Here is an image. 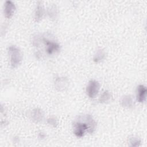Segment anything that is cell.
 <instances>
[{"instance_id":"5","label":"cell","mask_w":147,"mask_h":147,"mask_svg":"<svg viewBox=\"0 0 147 147\" xmlns=\"http://www.w3.org/2000/svg\"><path fill=\"white\" fill-rule=\"evenodd\" d=\"M146 88L144 85H139L136 89V99L138 102L143 103L146 100Z\"/></svg>"},{"instance_id":"7","label":"cell","mask_w":147,"mask_h":147,"mask_svg":"<svg viewBox=\"0 0 147 147\" xmlns=\"http://www.w3.org/2000/svg\"><path fill=\"white\" fill-rule=\"evenodd\" d=\"M68 80L65 78H59L56 79L55 85L56 88L60 91L64 90L68 86Z\"/></svg>"},{"instance_id":"11","label":"cell","mask_w":147,"mask_h":147,"mask_svg":"<svg viewBox=\"0 0 147 147\" xmlns=\"http://www.w3.org/2000/svg\"><path fill=\"white\" fill-rule=\"evenodd\" d=\"M105 55H106V53L103 50L99 49L96 51V52L94 55L93 60L96 63L100 62L105 59Z\"/></svg>"},{"instance_id":"12","label":"cell","mask_w":147,"mask_h":147,"mask_svg":"<svg viewBox=\"0 0 147 147\" xmlns=\"http://www.w3.org/2000/svg\"><path fill=\"white\" fill-rule=\"evenodd\" d=\"M111 96V95L109 91L107 90L105 91L99 97V102L102 103H106L110 100Z\"/></svg>"},{"instance_id":"1","label":"cell","mask_w":147,"mask_h":147,"mask_svg":"<svg viewBox=\"0 0 147 147\" xmlns=\"http://www.w3.org/2000/svg\"><path fill=\"white\" fill-rule=\"evenodd\" d=\"M96 123L91 115L86 114L79 117L73 124V130L78 137H82L88 132L92 133L96 128Z\"/></svg>"},{"instance_id":"3","label":"cell","mask_w":147,"mask_h":147,"mask_svg":"<svg viewBox=\"0 0 147 147\" xmlns=\"http://www.w3.org/2000/svg\"><path fill=\"white\" fill-rule=\"evenodd\" d=\"M99 90V83L95 80H90L86 89V91L88 96L90 98H94L98 93Z\"/></svg>"},{"instance_id":"6","label":"cell","mask_w":147,"mask_h":147,"mask_svg":"<svg viewBox=\"0 0 147 147\" xmlns=\"http://www.w3.org/2000/svg\"><path fill=\"white\" fill-rule=\"evenodd\" d=\"M44 41L46 45V51L48 54H53L59 50L60 46L57 43L47 40H44Z\"/></svg>"},{"instance_id":"10","label":"cell","mask_w":147,"mask_h":147,"mask_svg":"<svg viewBox=\"0 0 147 147\" xmlns=\"http://www.w3.org/2000/svg\"><path fill=\"white\" fill-rule=\"evenodd\" d=\"M42 118H43V114L42 113V111H41V110H39L38 109H36L33 110L32 112V118L35 122H38L41 121Z\"/></svg>"},{"instance_id":"8","label":"cell","mask_w":147,"mask_h":147,"mask_svg":"<svg viewBox=\"0 0 147 147\" xmlns=\"http://www.w3.org/2000/svg\"><path fill=\"white\" fill-rule=\"evenodd\" d=\"M44 14V9L42 5H41V4H38L36 7V12H35V17H34L35 21L36 22L40 21L43 17Z\"/></svg>"},{"instance_id":"9","label":"cell","mask_w":147,"mask_h":147,"mask_svg":"<svg viewBox=\"0 0 147 147\" xmlns=\"http://www.w3.org/2000/svg\"><path fill=\"white\" fill-rule=\"evenodd\" d=\"M121 104L123 107L127 108L132 107L133 106V100L130 95H126L121 99Z\"/></svg>"},{"instance_id":"13","label":"cell","mask_w":147,"mask_h":147,"mask_svg":"<svg viewBox=\"0 0 147 147\" xmlns=\"http://www.w3.org/2000/svg\"><path fill=\"white\" fill-rule=\"evenodd\" d=\"M129 142H130V144L131 146H139L140 145V143H141L140 140L138 138L136 137H131L129 140Z\"/></svg>"},{"instance_id":"2","label":"cell","mask_w":147,"mask_h":147,"mask_svg":"<svg viewBox=\"0 0 147 147\" xmlns=\"http://www.w3.org/2000/svg\"><path fill=\"white\" fill-rule=\"evenodd\" d=\"M10 64L13 68L17 67L22 61V56L20 49L15 45H11L8 48Z\"/></svg>"},{"instance_id":"4","label":"cell","mask_w":147,"mask_h":147,"mask_svg":"<svg viewBox=\"0 0 147 147\" xmlns=\"http://www.w3.org/2000/svg\"><path fill=\"white\" fill-rule=\"evenodd\" d=\"M16 10L15 5L10 1L5 2L4 5V14L7 18H10L14 14Z\"/></svg>"},{"instance_id":"14","label":"cell","mask_w":147,"mask_h":147,"mask_svg":"<svg viewBox=\"0 0 147 147\" xmlns=\"http://www.w3.org/2000/svg\"><path fill=\"white\" fill-rule=\"evenodd\" d=\"M48 122L49 124L53 125V126H55L57 125V121L56 119L55 118H51L48 119Z\"/></svg>"}]
</instances>
